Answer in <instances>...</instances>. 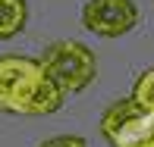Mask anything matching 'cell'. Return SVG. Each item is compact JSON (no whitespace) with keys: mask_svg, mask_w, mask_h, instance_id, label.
Segmentation results:
<instances>
[{"mask_svg":"<svg viewBox=\"0 0 154 147\" xmlns=\"http://www.w3.org/2000/svg\"><path fill=\"white\" fill-rule=\"evenodd\" d=\"M63 91L44 75L38 60L0 57V110L16 116H51L63 107Z\"/></svg>","mask_w":154,"mask_h":147,"instance_id":"6da1fadb","label":"cell"},{"mask_svg":"<svg viewBox=\"0 0 154 147\" xmlns=\"http://www.w3.org/2000/svg\"><path fill=\"white\" fill-rule=\"evenodd\" d=\"M44 75L57 85L63 94H75V91L88 88L97 75V60L94 50L85 47L82 41H57L44 50L38 60Z\"/></svg>","mask_w":154,"mask_h":147,"instance_id":"7a4b0ae2","label":"cell"},{"mask_svg":"<svg viewBox=\"0 0 154 147\" xmlns=\"http://www.w3.org/2000/svg\"><path fill=\"white\" fill-rule=\"evenodd\" d=\"M101 135L110 147H154V113L142 110L132 97L116 100L101 116Z\"/></svg>","mask_w":154,"mask_h":147,"instance_id":"3957f363","label":"cell"},{"mask_svg":"<svg viewBox=\"0 0 154 147\" xmlns=\"http://www.w3.org/2000/svg\"><path fill=\"white\" fill-rule=\"evenodd\" d=\"M138 22V10L132 0H88L82 10V25L101 38H120Z\"/></svg>","mask_w":154,"mask_h":147,"instance_id":"277c9868","label":"cell"},{"mask_svg":"<svg viewBox=\"0 0 154 147\" xmlns=\"http://www.w3.org/2000/svg\"><path fill=\"white\" fill-rule=\"evenodd\" d=\"M25 19H29L25 0H0V41L19 34L25 28Z\"/></svg>","mask_w":154,"mask_h":147,"instance_id":"5b68a950","label":"cell"},{"mask_svg":"<svg viewBox=\"0 0 154 147\" xmlns=\"http://www.w3.org/2000/svg\"><path fill=\"white\" fill-rule=\"evenodd\" d=\"M132 100H135L142 110L154 113V69H145V72L138 75L135 88H132Z\"/></svg>","mask_w":154,"mask_h":147,"instance_id":"8992f818","label":"cell"},{"mask_svg":"<svg viewBox=\"0 0 154 147\" xmlns=\"http://www.w3.org/2000/svg\"><path fill=\"white\" fill-rule=\"evenodd\" d=\"M41 147H88L79 135H57V138H47Z\"/></svg>","mask_w":154,"mask_h":147,"instance_id":"52a82bcc","label":"cell"}]
</instances>
